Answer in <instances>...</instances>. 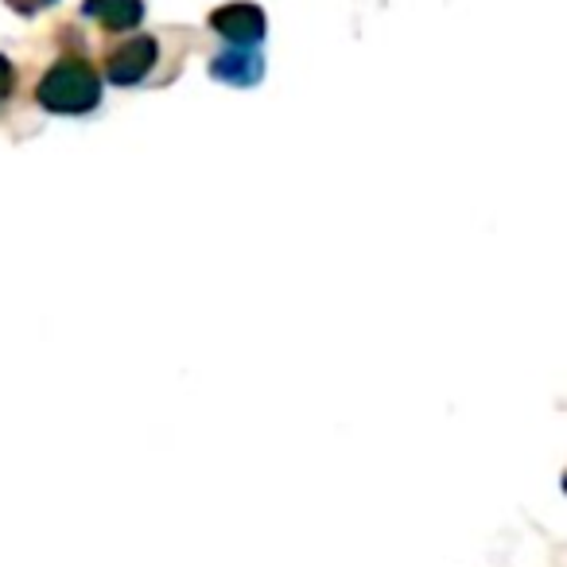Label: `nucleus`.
Returning <instances> with one entry per match:
<instances>
[{
	"instance_id": "nucleus-6",
	"label": "nucleus",
	"mask_w": 567,
	"mask_h": 567,
	"mask_svg": "<svg viewBox=\"0 0 567 567\" xmlns=\"http://www.w3.org/2000/svg\"><path fill=\"white\" fill-rule=\"evenodd\" d=\"M12 86H17V71H12V63L4 55H0V102L12 94Z\"/></svg>"
},
{
	"instance_id": "nucleus-1",
	"label": "nucleus",
	"mask_w": 567,
	"mask_h": 567,
	"mask_svg": "<svg viewBox=\"0 0 567 567\" xmlns=\"http://www.w3.org/2000/svg\"><path fill=\"white\" fill-rule=\"evenodd\" d=\"M35 102L51 113H90L102 102V79L90 63L82 59H63L59 66H51L48 79L35 90Z\"/></svg>"
},
{
	"instance_id": "nucleus-4",
	"label": "nucleus",
	"mask_w": 567,
	"mask_h": 567,
	"mask_svg": "<svg viewBox=\"0 0 567 567\" xmlns=\"http://www.w3.org/2000/svg\"><path fill=\"white\" fill-rule=\"evenodd\" d=\"M210 74L218 82H229V86H252V82H260V74H265V63H260V55L252 48H234L214 59Z\"/></svg>"
},
{
	"instance_id": "nucleus-2",
	"label": "nucleus",
	"mask_w": 567,
	"mask_h": 567,
	"mask_svg": "<svg viewBox=\"0 0 567 567\" xmlns=\"http://www.w3.org/2000/svg\"><path fill=\"white\" fill-rule=\"evenodd\" d=\"M156 55H159L156 40L136 35V40H128L125 48L113 51L110 63H105V74H110V82H117V86H136V82L156 66Z\"/></svg>"
},
{
	"instance_id": "nucleus-7",
	"label": "nucleus",
	"mask_w": 567,
	"mask_h": 567,
	"mask_svg": "<svg viewBox=\"0 0 567 567\" xmlns=\"http://www.w3.org/2000/svg\"><path fill=\"white\" fill-rule=\"evenodd\" d=\"M12 9L17 12H24V17H35V12H43V9H51L55 0H9Z\"/></svg>"
},
{
	"instance_id": "nucleus-3",
	"label": "nucleus",
	"mask_w": 567,
	"mask_h": 567,
	"mask_svg": "<svg viewBox=\"0 0 567 567\" xmlns=\"http://www.w3.org/2000/svg\"><path fill=\"white\" fill-rule=\"evenodd\" d=\"M214 32L226 35L234 48H257L265 35V12L257 4H226L210 17Z\"/></svg>"
},
{
	"instance_id": "nucleus-5",
	"label": "nucleus",
	"mask_w": 567,
	"mask_h": 567,
	"mask_svg": "<svg viewBox=\"0 0 567 567\" xmlns=\"http://www.w3.org/2000/svg\"><path fill=\"white\" fill-rule=\"evenodd\" d=\"M86 17L97 20L105 32H128L141 24L144 4L141 0H86Z\"/></svg>"
}]
</instances>
